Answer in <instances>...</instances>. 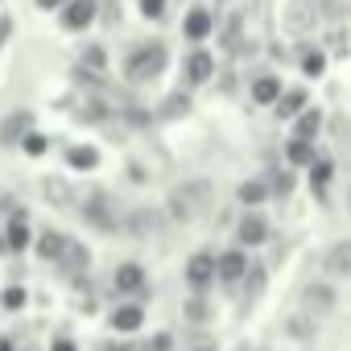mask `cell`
Returning <instances> with one entry per match:
<instances>
[{"label": "cell", "instance_id": "obj_15", "mask_svg": "<svg viewBox=\"0 0 351 351\" xmlns=\"http://www.w3.org/2000/svg\"><path fill=\"white\" fill-rule=\"evenodd\" d=\"M322 269H326L335 281L351 277V240H335V244L326 248V256H322Z\"/></svg>", "mask_w": 351, "mask_h": 351}, {"label": "cell", "instance_id": "obj_4", "mask_svg": "<svg viewBox=\"0 0 351 351\" xmlns=\"http://www.w3.org/2000/svg\"><path fill=\"white\" fill-rule=\"evenodd\" d=\"M302 310H310L314 318H326V314H335L339 310V289L330 285V281H306L302 285Z\"/></svg>", "mask_w": 351, "mask_h": 351}, {"label": "cell", "instance_id": "obj_26", "mask_svg": "<svg viewBox=\"0 0 351 351\" xmlns=\"http://www.w3.org/2000/svg\"><path fill=\"white\" fill-rule=\"evenodd\" d=\"M186 112H191V95H186V91H173V95H165V99H161L157 120H182Z\"/></svg>", "mask_w": 351, "mask_h": 351}, {"label": "cell", "instance_id": "obj_39", "mask_svg": "<svg viewBox=\"0 0 351 351\" xmlns=\"http://www.w3.org/2000/svg\"><path fill=\"white\" fill-rule=\"evenodd\" d=\"M293 191V173H277L273 178V195H289Z\"/></svg>", "mask_w": 351, "mask_h": 351}, {"label": "cell", "instance_id": "obj_5", "mask_svg": "<svg viewBox=\"0 0 351 351\" xmlns=\"http://www.w3.org/2000/svg\"><path fill=\"white\" fill-rule=\"evenodd\" d=\"M285 29L306 38L318 29V0H289L285 5Z\"/></svg>", "mask_w": 351, "mask_h": 351}, {"label": "cell", "instance_id": "obj_31", "mask_svg": "<svg viewBox=\"0 0 351 351\" xmlns=\"http://www.w3.org/2000/svg\"><path fill=\"white\" fill-rule=\"evenodd\" d=\"M322 71H326V54H322V50H302V75L318 79Z\"/></svg>", "mask_w": 351, "mask_h": 351}, {"label": "cell", "instance_id": "obj_12", "mask_svg": "<svg viewBox=\"0 0 351 351\" xmlns=\"http://www.w3.org/2000/svg\"><path fill=\"white\" fill-rule=\"evenodd\" d=\"M42 199L58 211H75V186L62 178V173H50V178H42Z\"/></svg>", "mask_w": 351, "mask_h": 351}, {"label": "cell", "instance_id": "obj_18", "mask_svg": "<svg viewBox=\"0 0 351 351\" xmlns=\"http://www.w3.org/2000/svg\"><path fill=\"white\" fill-rule=\"evenodd\" d=\"M34 128V112H13L5 124H0V145H5V149H13L25 132Z\"/></svg>", "mask_w": 351, "mask_h": 351}, {"label": "cell", "instance_id": "obj_8", "mask_svg": "<svg viewBox=\"0 0 351 351\" xmlns=\"http://www.w3.org/2000/svg\"><path fill=\"white\" fill-rule=\"evenodd\" d=\"M58 9H62V29H71V34H83V29L99 17V13H95V9H99L95 0H62Z\"/></svg>", "mask_w": 351, "mask_h": 351}, {"label": "cell", "instance_id": "obj_40", "mask_svg": "<svg viewBox=\"0 0 351 351\" xmlns=\"http://www.w3.org/2000/svg\"><path fill=\"white\" fill-rule=\"evenodd\" d=\"M128 173H132V182H149V173H145V165H141V161H132V165H128Z\"/></svg>", "mask_w": 351, "mask_h": 351}, {"label": "cell", "instance_id": "obj_20", "mask_svg": "<svg viewBox=\"0 0 351 351\" xmlns=\"http://www.w3.org/2000/svg\"><path fill=\"white\" fill-rule=\"evenodd\" d=\"M211 29H215V21H211V13H207V9H191V13H186V21H182V34H186L191 42H207V38H211Z\"/></svg>", "mask_w": 351, "mask_h": 351}, {"label": "cell", "instance_id": "obj_38", "mask_svg": "<svg viewBox=\"0 0 351 351\" xmlns=\"http://www.w3.org/2000/svg\"><path fill=\"white\" fill-rule=\"evenodd\" d=\"M169 347H173V335H169V330H157V335L145 343V351H169Z\"/></svg>", "mask_w": 351, "mask_h": 351}, {"label": "cell", "instance_id": "obj_43", "mask_svg": "<svg viewBox=\"0 0 351 351\" xmlns=\"http://www.w3.org/2000/svg\"><path fill=\"white\" fill-rule=\"evenodd\" d=\"M34 5H38V9H46V13H54V9L62 5V0H34Z\"/></svg>", "mask_w": 351, "mask_h": 351}, {"label": "cell", "instance_id": "obj_23", "mask_svg": "<svg viewBox=\"0 0 351 351\" xmlns=\"http://www.w3.org/2000/svg\"><path fill=\"white\" fill-rule=\"evenodd\" d=\"M34 244V252L42 256V261H58V252H62V244H66V236L62 232H54V228H46V232H38V240H29Z\"/></svg>", "mask_w": 351, "mask_h": 351}, {"label": "cell", "instance_id": "obj_27", "mask_svg": "<svg viewBox=\"0 0 351 351\" xmlns=\"http://www.w3.org/2000/svg\"><path fill=\"white\" fill-rule=\"evenodd\" d=\"M66 165L71 169H95L99 165V149L95 145H71L66 149Z\"/></svg>", "mask_w": 351, "mask_h": 351}, {"label": "cell", "instance_id": "obj_45", "mask_svg": "<svg viewBox=\"0 0 351 351\" xmlns=\"http://www.w3.org/2000/svg\"><path fill=\"white\" fill-rule=\"evenodd\" d=\"M9 207H13V195H9V191H0V215H5Z\"/></svg>", "mask_w": 351, "mask_h": 351}, {"label": "cell", "instance_id": "obj_9", "mask_svg": "<svg viewBox=\"0 0 351 351\" xmlns=\"http://www.w3.org/2000/svg\"><path fill=\"white\" fill-rule=\"evenodd\" d=\"M54 265H58L66 277H75V281H79V277L91 269V252H87V244H79V240H71V236H66V244H62V252H58V261H54Z\"/></svg>", "mask_w": 351, "mask_h": 351}, {"label": "cell", "instance_id": "obj_46", "mask_svg": "<svg viewBox=\"0 0 351 351\" xmlns=\"http://www.w3.org/2000/svg\"><path fill=\"white\" fill-rule=\"evenodd\" d=\"M104 351H136V347H132V343H108Z\"/></svg>", "mask_w": 351, "mask_h": 351}, {"label": "cell", "instance_id": "obj_33", "mask_svg": "<svg viewBox=\"0 0 351 351\" xmlns=\"http://www.w3.org/2000/svg\"><path fill=\"white\" fill-rule=\"evenodd\" d=\"M17 145H21V149H25V153H29V157H42V153H46V149H50V141H46V136H42V132H34V128H29V132H25V136H21V141H17Z\"/></svg>", "mask_w": 351, "mask_h": 351}, {"label": "cell", "instance_id": "obj_6", "mask_svg": "<svg viewBox=\"0 0 351 351\" xmlns=\"http://www.w3.org/2000/svg\"><path fill=\"white\" fill-rule=\"evenodd\" d=\"M120 228H124L128 236H136V240H153V236L161 232V211H157V207H132V211L120 219Z\"/></svg>", "mask_w": 351, "mask_h": 351}, {"label": "cell", "instance_id": "obj_42", "mask_svg": "<svg viewBox=\"0 0 351 351\" xmlns=\"http://www.w3.org/2000/svg\"><path fill=\"white\" fill-rule=\"evenodd\" d=\"M330 46H335V54H347V46H343V29L330 34Z\"/></svg>", "mask_w": 351, "mask_h": 351}, {"label": "cell", "instance_id": "obj_41", "mask_svg": "<svg viewBox=\"0 0 351 351\" xmlns=\"http://www.w3.org/2000/svg\"><path fill=\"white\" fill-rule=\"evenodd\" d=\"M9 34H13V21H9V17H0V46L9 42Z\"/></svg>", "mask_w": 351, "mask_h": 351}, {"label": "cell", "instance_id": "obj_49", "mask_svg": "<svg viewBox=\"0 0 351 351\" xmlns=\"http://www.w3.org/2000/svg\"><path fill=\"white\" fill-rule=\"evenodd\" d=\"M195 351H211V347H195Z\"/></svg>", "mask_w": 351, "mask_h": 351}, {"label": "cell", "instance_id": "obj_11", "mask_svg": "<svg viewBox=\"0 0 351 351\" xmlns=\"http://www.w3.org/2000/svg\"><path fill=\"white\" fill-rule=\"evenodd\" d=\"M269 240V223H265V215H256L252 207H248V215L236 223V244L240 248H261Z\"/></svg>", "mask_w": 351, "mask_h": 351}, {"label": "cell", "instance_id": "obj_7", "mask_svg": "<svg viewBox=\"0 0 351 351\" xmlns=\"http://www.w3.org/2000/svg\"><path fill=\"white\" fill-rule=\"evenodd\" d=\"M112 285H116V293H120V298H136V293H145V285H149V277H145V265H136V261H124V265H116V273H112Z\"/></svg>", "mask_w": 351, "mask_h": 351}, {"label": "cell", "instance_id": "obj_25", "mask_svg": "<svg viewBox=\"0 0 351 351\" xmlns=\"http://www.w3.org/2000/svg\"><path fill=\"white\" fill-rule=\"evenodd\" d=\"M330 178H335V161L314 153V161H310V186H314V195H326Z\"/></svg>", "mask_w": 351, "mask_h": 351}, {"label": "cell", "instance_id": "obj_34", "mask_svg": "<svg viewBox=\"0 0 351 351\" xmlns=\"http://www.w3.org/2000/svg\"><path fill=\"white\" fill-rule=\"evenodd\" d=\"M244 277H248V298H261V289H265V265H248Z\"/></svg>", "mask_w": 351, "mask_h": 351}, {"label": "cell", "instance_id": "obj_32", "mask_svg": "<svg viewBox=\"0 0 351 351\" xmlns=\"http://www.w3.org/2000/svg\"><path fill=\"white\" fill-rule=\"evenodd\" d=\"M75 116H79V120H91V124H99V120H108V108H104V99L87 95V99H83V108H79Z\"/></svg>", "mask_w": 351, "mask_h": 351}, {"label": "cell", "instance_id": "obj_16", "mask_svg": "<svg viewBox=\"0 0 351 351\" xmlns=\"http://www.w3.org/2000/svg\"><path fill=\"white\" fill-rule=\"evenodd\" d=\"M244 269H248V256H244V248H232V252L215 256V277H219V281H228V285L244 281Z\"/></svg>", "mask_w": 351, "mask_h": 351}, {"label": "cell", "instance_id": "obj_2", "mask_svg": "<svg viewBox=\"0 0 351 351\" xmlns=\"http://www.w3.org/2000/svg\"><path fill=\"white\" fill-rule=\"evenodd\" d=\"M165 66H169V50H165V42H145V46H136V50L128 54L124 75H128L132 83H149V79H157Z\"/></svg>", "mask_w": 351, "mask_h": 351}, {"label": "cell", "instance_id": "obj_30", "mask_svg": "<svg viewBox=\"0 0 351 351\" xmlns=\"http://www.w3.org/2000/svg\"><path fill=\"white\" fill-rule=\"evenodd\" d=\"M182 314H186V322H207L211 318V306H207V298L203 293H195V298H186V306H182Z\"/></svg>", "mask_w": 351, "mask_h": 351}, {"label": "cell", "instance_id": "obj_47", "mask_svg": "<svg viewBox=\"0 0 351 351\" xmlns=\"http://www.w3.org/2000/svg\"><path fill=\"white\" fill-rule=\"evenodd\" d=\"M13 347H17L13 339H0V351H13Z\"/></svg>", "mask_w": 351, "mask_h": 351}, {"label": "cell", "instance_id": "obj_10", "mask_svg": "<svg viewBox=\"0 0 351 351\" xmlns=\"http://www.w3.org/2000/svg\"><path fill=\"white\" fill-rule=\"evenodd\" d=\"M281 330H285V339H298V343H314L318 339V318L310 314V310H293V314H285L281 318Z\"/></svg>", "mask_w": 351, "mask_h": 351}, {"label": "cell", "instance_id": "obj_21", "mask_svg": "<svg viewBox=\"0 0 351 351\" xmlns=\"http://www.w3.org/2000/svg\"><path fill=\"white\" fill-rule=\"evenodd\" d=\"M211 75H215V58H211L207 50H191V54H186V79L199 87V83H207Z\"/></svg>", "mask_w": 351, "mask_h": 351}, {"label": "cell", "instance_id": "obj_14", "mask_svg": "<svg viewBox=\"0 0 351 351\" xmlns=\"http://www.w3.org/2000/svg\"><path fill=\"white\" fill-rule=\"evenodd\" d=\"M108 326H112L116 335H136V330L145 326V306H136V302L116 306V310L108 314Z\"/></svg>", "mask_w": 351, "mask_h": 351}, {"label": "cell", "instance_id": "obj_44", "mask_svg": "<svg viewBox=\"0 0 351 351\" xmlns=\"http://www.w3.org/2000/svg\"><path fill=\"white\" fill-rule=\"evenodd\" d=\"M50 351H75V343H71V339H54V347H50Z\"/></svg>", "mask_w": 351, "mask_h": 351}, {"label": "cell", "instance_id": "obj_17", "mask_svg": "<svg viewBox=\"0 0 351 351\" xmlns=\"http://www.w3.org/2000/svg\"><path fill=\"white\" fill-rule=\"evenodd\" d=\"M5 244H9V252L29 248V215H25L21 207H9V232H5Z\"/></svg>", "mask_w": 351, "mask_h": 351}, {"label": "cell", "instance_id": "obj_24", "mask_svg": "<svg viewBox=\"0 0 351 351\" xmlns=\"http://www.w3.org/2000/svg\"><path fill=\"white\" fill-rule=\"evenodd\" d=\"M277 95H281V79H277V75H256V79H252V104L273 108Z\"/></svg>", "mask_w": 351, "mask_h": 351}, {"label": "cell", "instance_id": "obj_1", "mask_svg": "<svg viewBox=\"0 0 351 351\" xmlns=\"http://www.w3.org/2000/svg\"><path fill=\"white\" fill-rule=\"evenodd\" d=\"M207 207H211V182H203V178L173 186L169 199H165V215L173 223H195L199 215H207Z\"/></svg>", "mask_w": 351, "mask_h": 351}, {"label": "cell", "instance_id": "obj_13", "mask_svg": "<svg viewBox=\"0 0 351 351\" xmlns=\"http://www.w3.org/2000/svg\"><path fill=\"white\" fill-rule=\"evenodd\" d=\"M211 281H215V256H211V252H195V256L186 261V285H191L195 293H203Z\"/></svg>", "mask_w": 351, "mask_h": 351}, {"label": "cell", "instance_id": "obj_19", "mask_svg": "<svg viewBox=\"0 0 351 351\" xmlns=\"http://www.w3.org/2000/svg\"><path fill=\"white\" fill-rule=\"evenodd\" d=\"M306 104H310V95H306L302 87H289V91L281 87V95L273 99V112H277L281 120H293V116H298V112H302Z\"/></svg>", "mask_w": 351, "mask_h": 351}, {"label": "cell", "instance_id": "obj_22", "mask_svg": "<svg viewBox=\"0 0 351 351\" xmlns=\"http://www.w3.org/2000/svg\"><path fill=\"white\" fill-rule=\"evenodd\" d=\"M318 132H322V112L306 104V108L293 116V136H298V141H314Z\"/></svg>", "mask_w": 351, "mask_h": 351}, {"label": "cell", "instance_id": "obj_3", "mask_svg": "<svg viewBox=\"0 0 351 351\" xmlns=\"http://www.w3.org/2000/svg\"><path fill=\"white\" fill-rule=\"evenodd\" d=\"M75 203H83L79 215H83L91 228H99V232H116V228H120V207L112 203L108 191H87V195L75 199Z\"/></svg>", "mask_w": 351, "mask_h": 351}, {"label": "cell", "instance_id": "obj_29", "mask_svg": "<svg viewBox=\"0 0 351 351\" xmlns=\"http://www.w3.org/2000/svg\"><path fill=\"white\" fill-rule=\"evenodd\" d=\"M285 161L289 165H310L314 161V141H289V149H285Z\"/></svg>", "mask_w": 351, "mask_h": 351}, {"label": "cell", "instance_id": "obj_37", "mask_svg": "<svg viewBox=\"0 0 351 351\" xmlns=\"http://www.w3.org/2000/svg\"><path fill=\"white\" fill-rule=\"evenodd\" d=\"M136 5H141V13H145L149 21H161V17H165V0H136Z\"/></svg>", "mask_w": 351, "mask_h": 351}, {"label": "cell", "instance_id": "obj_48", "mask_svg": "<svg viewBox=\"0 0 351 351\" xmlns=\"http://www.w3.org/2000/svg\"><path fill=\"white\" fill-rule=\"evenodd\" d=\"M13 351H17V347H13ZM21 351H34V347H21Z\"/></svg>", "mask_w": 351, "mask_h": 351}, {"label": "cell", "instance_id": "obj_36", "mask_svg": "<svg viewBox=\"0 0 351 351\" xmlns=\"http://www.w3.org/2000/svg\"><path fill=\"white\" fill-rule=\"evenodd\" d=\"M83 66H91V75L104 71V46H87L83 50Z\"/></svg>", "mask_w": 351, "mask_h": 351}, {"label": "cell", "instance_id": "obj_35", "mask_svg": "<svg viewBox=\"0 0 351 351\" xmlns=\"http://www.w3.org/2000/svg\"><path fill=\"white\" fill-rule=\"evenodd\" d=\"M25 298H29V293H25L21 285H9L5 293H0V306H5V310H21V306H25Z\"/></svg>", "mask_w": 351, "mask_h": 351}, {"label": "cell", "instance_id": "obj_28", "mask_svg": "<svg viewBox=\"0 0 351 351\" xmlns=\"http://www.w3.org/2000/svg\"><path fill=\"white\" fill-rule=\"evenodd\" d=\"M236 199H240L244 207H261V203L269 199V186H265L261 178H248V182H240V186H236Z\"/></svg>", "mask_w": 351, "mask_h": 351}]
</instances>
